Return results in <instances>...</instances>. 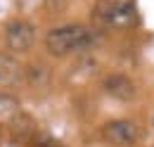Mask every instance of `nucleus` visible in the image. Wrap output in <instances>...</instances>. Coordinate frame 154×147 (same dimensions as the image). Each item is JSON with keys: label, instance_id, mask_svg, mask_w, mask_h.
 Masks as SVG:
<instances>
[{"label": "nucleus", "instance_id": "7ed1b4c3", "mask_svg": "<svg viewBox=\"0 0 154 147\" xmlns=\"http://www.w3.org/2000/svg\"><path fill=\"white\" fill-rule=\"evenodd\" d=\"M5 45L12 52H26L36 43V26L24 19H12L5 24Z\"/></svg>", "mask_w": 154, "mask_h": 147}, {"label": "nucleus", "instance_id": "0eeeda50", "mask_svg": "<svg viewBox=\"0 0 154 147\" xmlns=\"http://www.w3.org/2000/svg\"><path fill=\"white\" fill-rule=\"evenodd\" d=\"M24 76V67L7 52H0V83H17Z\"/></svg>", "mask_w": 154, "mask_h": 147}, {"label": "nucleus", "instance_id": "f03ea898", "mask_svg": "<svg viewBox=\"0 0 154 147\" xmlns=\"http://www.w3.org/2000/svg\"><path fill=\"white\" fill-rule=\"evenodd\" d=\"M93 17L104 29H128L137 24V7L133 0H95Z\"/></svg>", "mask_w": 154, "mask_h": 147}, {"label": "nucleus", "instance_id": "39448f33", "mask_svg": "<svg viewBox=\"0 0 154 147\" xmlns=\"http://www.w3.org/2000/svg\"><path fill=\"white\" fill-rule=\"evenodd\" d=\"M102 88H104L107 95H112L114 100H121V102H128V100H133L135 95H137L135 83L128 78V76H123V74H112V76H107L104 83H102Z\"/></svg>", "mask_w": 154, "mask_h": 147}, {"label": "nucleus", "instance_id": "9d476101", "mask_svg": "<svg viewBox=\"0 0 154 147\" xmlns=\"http://www.w3.org/2000/svg\"><path fill=\"white\" fill-rule=\"evenodd\" d=\"M0 142H2V128H0Z\"/></svg>", "mask_w": 154, "mask_h": 147}, {"label": "nucleus", "instance_id": "f257e3e1", "mask_svg": "<svg viewBox=\"0 0 154 147\" xmlns=\"http://www.w3.org/2000/svg\"><path fill=\"white\" fill-rule=\"evenodd\" d=\"M95 43V33L88 26L81 24H66V26H57L45 36V48L52 57H66L88 50Z\"/></svg>", "mask_w": 154, "mask_h": 147}, {"label": "nucleus", "instance_id": "20e7f679", "mask_svg": "<svg viewBox=\"0 0 154 147\" xmlns=\"http://www.w3.org/2000/svg\"><path fill=\"white\" fill-rule=\"evenodd\" d=\"M102 135L107 142H112L116 147H128L135 145L137 138H140V128L137 124L131 121V119H116V121H109L104 128H102Z\"/></svg>", "mask_w": 154, "mask_h": 147}, {"label": "nucleus", "instance_id": "6e6552de", "mask_svg": "<svg viewBox=\"0 0 154 147\" xmlns=\"http://www.w3.org/2000/svg\"><path fill=\"white\" fill-rule=\"evenodd\" d=\"M21 111V105L17 100V95L0 90V121H12Z\"/></svg>", "mask_w": 154, "mask_h": 147}, {"label": "nucleus", "instance_id": "423d86ee", "mask_svg": "<svg viewBox=\"0 0 154 147\" xmlns=\"http://www.w3.org/2000/svg\"><path fill=\"white\" fill-rule=\"evenodd\" d=\"M36 121L29 116V114H24L19 111L12 121H10V135H12V140L14 142H19V145H29L33 138H36Z\"/></svg>", "mask_w": 154, "mask_h": 147}, {"label": "nucleus", "instance_id": "1a4fd4ad", "mask_svg": "<svg viewBox=\"0 0 154 147\" xmlns=\"http://www.w3.org/2000/svg\"><path fill=\"white\" fill-rule=\"evenodd\" d=\"M29 145H31V147H57V142L50 140V138H33Z\"/></svg>", "mask_w": 154, "mask_h": 147}]
</instances>
